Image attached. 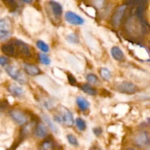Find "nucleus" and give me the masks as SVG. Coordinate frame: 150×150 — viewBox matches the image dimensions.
<instances>
[{"mask_svg":"<svg viewBox=\"0 0 150 150\" xmlns=\"http://www.w3.org/2000/svg\"><path fill=\"white\" fill-rule=\"evenodd\" d=\"M81 89L85 92V93L88 94L89 95H96L98 92H97L96 89L94 87H92L90 84L89 83H83V84L81 85Z\"/></svg>","mask_w":150,"mask_h":150,"instance_id":"dca6fc26","label":"nucleus"},{"mask_svg":"<svg viewBox=\"0 0 150 150\" xmlns=\"http://www.w3.org/2000/svg\"><path fill=\"white\" fill-rule=\"evenodd\" d=\"M67 139L69 143L70 144L73 146H78L79 145V142H78V139L76 138V136H75L73 134H68L67 136Z\"/></svg>","mask_w":150,"mask_h":150,"instance_id":"b1692460","label":"nucleus"},{"mask_svg":"<svg viewBox=\"0 0 150 150\" xmlns=\"http://www.w3.org/2000/svg\"><path fill=\"white\" fill-rule=\"evenodd\" d=\"M1 51L7 57L26 58L31 55L29 47L23 41L18 39L9 40L1 45Z\"/></svg>","mask_w":150,"mask_h":150,"instance_id":"f257e3e1","label":"nucleus"},{"mask_svg":"<svg viewBox=\"0 0 150 150\" xmlns=\"http://www.w3.org/2000/svg\"><path fill=\"white\" fill-rule=\"evenodd\" d=\"M86 80H87V81L89 82V83H92V84H95V83L98 81V78L96 75L90 73V74H89L86 76Z\"/></svg>","mask_w":150,"mask_h":150,"instance_id":"a878e982","label":"nucleus"},{"mask_svg":"<svg viewBox=\"0 0 150 150\" xmlns=\"http://www.w3.org/2000/svg\"><path fill=\"white\" fill-rule=\"evenodd\" d=\"M7 90L15 97H21L24 93V91L21 86L16 83H10L7 86Z\"/></svg>","mask_w":150,"mask_h":150,"instance_id":"f8f14e48","label":"nucleus"},{"mask_svg":"<svg viewBox=\"0 0 150 150\" xmlns=\"http://www.w3.org/2000/svg\"><path fill=\"white\" fill-rule=\"evenodd\" d=\"M75 123H76V125L77 127V128L79 129L80 131H84L86 128V122L81 118H77L75 120Z\"/></svg>","mask_w":150,"mask_h":150,"instance_id":"6ab92c4d","label":"nucleus"},{"mask_svg":"<svg viewBox=\"0 0 150 150\" xmlns=\"http://www.w3.org/2000/svg\"><path fill=\"white\" fill-rule=\"evenodd\" d=\"M54 147V142L53 141L49 140V139H47L45 140L42 144H41L40 148L43 149H52Z\"/></svg>","mask_w":150,"mask_h":150,"instance_id":"4be33fe9","label":"nucleus"},{"mask_svg":"<svg viewBox=\"0 0 150 150\" xmlns=\"http://www.w3.org/2000/svg\"><path fill=\"white\" fill-rule=\"evenodd\" d=\"M64 18H65V20L70 24L82 25L84 23V20L74 12L67 11L64 15Z\"/></svg>","mask_w":150,"mask_h":150,"instance_id":"6e6552de","label":"nucleus"},{"mask_svg":"<svg viewBox=\"0 0 150 150\" xmlns=\"http://www.w3.org/2000/svg\"><path fill=\"white\" fill-rule=\"evenodd\" d=\"M54 121L63 125L65 127H72L74 123L73 116L70 110L66 107L60 105L56 110V114L54 115Z\"/></svg>","mask_w":150,"mask_h":150,"instance_id":"f03ea898","label":"nucleus"},{"mask_svg":"<svg viewBox=\"0 0 150 150\" xmlns=\"http://www.w3.org/2000/svg\"><path fill=\"white\" fill-rule=\"evenodd\" d=\"M147 135H148V136H149V138L150 139V130L149 131V133H147Z\"/></svg>","mask_w":150,"mask_h":150,"instance_id":"2f4dec72","label":"nucleus"},{"mask_svg":"<svg viewBox=\"0 0 150 150\" xmlns=\"http://www.w3.org/2000/svg\"><path fill=\"white\" fill-rule=\"evenodd\" d=\"M133 141H134L136 145L142 147V146H145L149 144V138L147 133L145 132H141V133H138L135 135Z\"/></svg>","mask_w":150,"mask_h":150,"instance_id":"1a4fd4ad","label":"nucleus"},{"mask_svg":"<svg viewBox=\"0 0 150 150\" xmlns=\"http://www.w3.org/2000/svg\"><path fill=\"white\" fill-rule=\"evenodd\" d=\"M93 132L96 136H100L102 133V129L100 127H95V129H93Z\"/></svg>","mask_w":150,"mask_h":150,"instance_id":"c756f323","label":"nucleus"},{"mask_svg":"<svg viewBox=\"0 0 150 150\" xmlns=\"http://www.w3.org/2000/svg\"><path fill=\"white\" fill-rule=\"evenodd\" d=\"M5 70L12 79L17 81L18 83H25L26 82V78L23 73L15 66L7 65L5 67Z\"/></svg>","mask_w":150,"mask_h":150,"instance_id":"39448f33","label":"nucleus"},{"mask_svg":"<svg viewBox=\"0 0 150 150\" xmlns=\"http://www.w3.org/2000/svg\"><path fill=\"white\" fill-rule=\"evenodd\" d=\"M100 76L102 77V79H103L105 81H108L111 79V73L110 72V70L108 69L105 68V67H102L100 70Z\"/></svg>","mask_w":150,"mask_h":150,"instance_id":"f3484780","label":"nucleus"},{"mask_svg":"<svg viewBox=\"0 0 150 150\" xmlns=\"http://www.w3.org/2000/svg\"><path fill=\"white\" fill-rule=\"evenodd\" d=\"M10 117L13 119L15 122L19 125H25L29 122L27 116L23 113V111L19 109H12L9 112Z\"/></svg>","mask_w":150,"mask_h":150,"instance_id":"423d86ee","label":"nucleus"},{"mask_svg":"<svg viewBox=\"0 0 150 150\" xmlns=\"http://www.w3.org/2000/svg\"><path fill=\"white\" fill-rule=\"evenodd\" d=\"M23 70H24L25 73L26 74H28L30 76H39L42 73L41 70L39 69V67L34 65V64H28V63H25L23 64Z\"/></svg>","mask_w":150,"mask_h":150,"instance_id":"9b49d317","label":"nucleus"},{"mask_svg":"<svg viewBox=\"0 0 150 150\" xmlns=\"http://www.w3.org/2000/svg\"><path fill=\"white\" fill-rule=\"evenodd\" d=\"M4 5L10 9V10H16L18 7V4L16 0H2Z\"/></svg>","mask_w":150,"mask_h":150,"instance_id":"a211bd4d","label":"nucleus"},{"mask_svg":"<svg viewBox=\"0 0 150 150\" xmlns=\"http://www.w3.org/2000/svg\"><path fill=\"white\" fill-rule=\"evenodd\" d=\"M36 45L41 51H42V52L47 53L49 51V47H48V45H47L44 41L40 40H38L36 42Z\"/></svg>","mask_w":150,"mask_h":150,"instance_id":"aec40b11","label":"nucleus"},{"mask_svg":"<svg viewBox=\"0 0 150 150\" xmlns=\"http://www.w3.org/2000/svg\"><path fill=\"white\" fill-rule=\"evenodd\" d=\"M67 79H68L69 83H70V84L75 85L76 83H77L76 78H75L71 73H68V74H67Z\"/></svg>","mask_w":150,"mask_h":150,"instance_id":"cd10ccee","label":"nucleus"},{"mask_svg":"<svg viewBox=\"0 0 150 150\" xmlns=\"http://www.w3.org/2000/svg\"><path fill=\"white\" fill-rule=\"evenodd\" d=\"M10 31L7 29H0V38H1V41L3 42L6 39L8 38V37L10 35Z\"/></svg>","mask_w":150,"mask_h":150,"instance_id":"393cba45","label":"nucleus"},{"mask_svg":"<svg viewBox=\"0 0 150 150\" xmlns=\"http://www.w3.org/2000/svg\"><path fill=\"white\" fill-rule=\"evenodd\" d=\"M21 1H23V3H26V4H31L32 2V0H21Z\"/></svg>","mask_w":150,"mask_h":150,"instance_id":"7c9ffc66","label":"nucleus"},{"mask_svg":"<svg viewBox=\"0 0 150 150\" xmlns=\"http://www.w3.org/2000/svg\"><path fill=\"white\" fill-rule=\"evenodd\" d=\"M47 13L48 17L51 18L52 22H61L62 16L63 9L62 6L57 1L51 0L47 4Z\"/></svg>","mask_w":150,"mask_h":150,"instance_id":"7ed1b4c3","label":"nucleus"},{"mask_svg":"<svg viewBox=\"0 0 150 150\" xmlns=\"http://www.w3.org/2000/svg\"><path fill=\"white\" fill-rule=\"evenodd\" d=\"M7 62H8V58L7 57V56H6V57L1 56V57H0V64H1V66H4L5 65V64H7Z\"/></svg>","mask_w":150,"mask_h":150,"instance_id":"c85d7f7f","label":"nucleus"},{"mask_svg":"<svg viewBox=\"0 0 150 150\" xmlns=\"http://www.w3.org/2000/svg\"><path fill=\"white\" fill-rule=\"evenodd\" d=\"M127 10V4H122L116 8L111 16V24L114 28H117L121 23L124 15Z\"/></svg>","mask_w":150,"mask_h":150,"instance_id":"20e7f679","label":"nucleus"},{"mask_svg":"<svg viewBox=\"0 0 150 150\" xmlns=\"http://www.w3.org/2000/svg\"><path fill=\"white\" fill-rule=\"evenodd\" d=\"M67 40L70 43H79V38L76 34L73 33L69 35L67 37Z\"/></svg>","mask_w":150,"mask_h":150,"instance_id":"5701e85b","label":"nucleus"},{"mask_svg":"<svg viewBox=\"0 0 150 150\" xmlns=\"http://www.w3.org/2000/svg\"><path fill=\"white\" fill-rule=\"evenodd\" d=\"M94 6L98 9H101L104 6L105 0H92Z\"/></svg>","mask_w":150,"mask_h":150,"instance_id":"bb28decb","label":"nucleus"},{"mask_svg":"<svg viewBox=\"0 0 150 150\" xmlns=\"http://www.w3.org/2000/svg\"><path fill=\"white\" fill-rule=\"evenodd\" d=\"M38 57H39V59L40 61V62L42 64H45V65H49L51 64V59L45 54H42V53H39L38 54Z\"/></svg>","mask_w":150,"mask_h":150,"instance_id":"412c9836","label":"nucleus"},{"mask_svg":"<svg viewBox=\"0 0 150 150\" xmlns=\"http://www.w3.org/2000/svg\"><path fill=\"white\" fill-rule=\"evenodd\" d=\"M111 54L113 58L117 61H122L125 57L124 53L122 52L121 48L117 46L112 47L111 50Z\"/></svg>","mask_w":150,"mask_h":150,"instance_id":"ddd939ff","label":"nucleus"},{"mask_svg":"<svg viewBox=\"0 0 150 150\" xmlns=\"http://www.w3.org/2000/svg\"><path fill=\"white\" fill-rule=\"evenodd\" d=\"M33 133L36 137L43 139V138L46 137L48 135V129H47L46 125L43 122H40L35 126Z\"/></svg>","mask_w":150,"mask_h":150,"instance_id":"9d476101","label":"nucleus"},{"mask_svg":"<svg viewBox=\"0 0 150 150\" xmlns=\"http://www.w3.org/2000/svg\"><path fill=\"white\" fill-rule=\"evenodd\" d=\"M42 120L45 122V124L47 125V126H48L53 132H54V133H57V132H58V128H57V126L55 125V124H54V122L52 121V120H51L48 116L45 115V114H42Z\"/></svg>","mask_w":150,"mask_h":150,"instance_id":"2eb2a0df","label":"nucleus"},{"mask_svg":"<svg viewBox=\"0 0 150 150\" xmlns=\"http://www.w3.org/2000/svg\"><path fill=\"white\" fill-rule=\"evenodd\" d=\"M76 103H77L78 106L80 108L81 111H84L87 109L89 107V103L86 98H83V97H78L76 98Z\"/></svg>","mask_w":150,"mask_h":150,"instance_id":"4468645a","label":"nucleus"},{"mask_svg":"<svg viewBox=\"0 0 150 150\" xmlns=\"http://www.w3.org/2000/svg\"><path fill=\"white\" fill-rule=\"evenodd\" d=\"M117 91L125 94L132 95L137 92V86L130 81H123L117 86Z\"/></svg>","mask_w":150,"mask_h":150,"instance_id":"0eeeda50","label":"nucleus"}]
</instances>
